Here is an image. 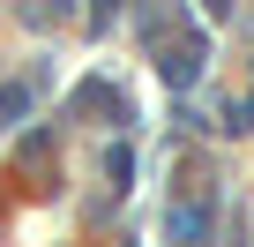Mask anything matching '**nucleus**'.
Here are the masks:
<instances>
[{
    "label": "nucleus",
    "mask_w": 254,
    "mask_h": 247,
    "mask_svg": "<svg viewBox=\"0 0 254 247\" xmlns=\"http://www.w3.org/2000/svg\"><path fill=\"white\" fill-rule=\"evenodd\" d=\"M202 60H209V45H202V38H180V45L165 53V75H172V82H194Z\"/></svg>",
    "instance_id": "1"
},
{
    "label": "nucleus",
    "mask_w": 254,
    "mask_h": 247,
    "mask_svg": "<svg viewBox=\"0 0 254 247\" xmlns=\"http://www.w3.org/2000/svg\"><path fill=\"white\" fill-rule=\"evenodd\" d=\"M105 15H112V0H97V23H105Z\"/></svg>",
    "instance_id": "2"
}]
</instances>
